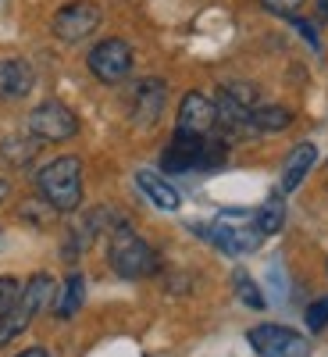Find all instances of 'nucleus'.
I'll return each instance as SVG.
<instances>
[{
  "label": "nucleus",
  "instance_id": "obj_19",
  "mask_svg": "<svg viewBox=\"0 0 328 357\" xmlns=\"http://www.w3.org/2000/svg\"><path fill=\"white\" fill-rule=\"evenodd\" d=\"M235 293H240V301L247 304V307H253V311H264V296H260V289L253 286V279L243 272V268H240V272H235Z\"/></svg>",
  "mask_w": 328,
  "mask_h": 357
},
{
  "label": "nucleus",
  "instance_id": "obj_25",
  "mask_svg": "<svg viewBox=\"0 0 328 357\" xmlns=\"http://www.w3.org/2000/svg\"><path fill=\"white\" fill-rule=\"evenodd\" d=\"M18 357H47V350H43V347H29V350H22Z\"/></svg>",
  "mask_w": 328,
  "mask_h": 357
},
{
  "label": "nucleus",
  "instance_id": "obj_11",
  "mask_svg": "<svg viewBox=\"0 0 328 357\" xmlns=\"http://www.w3.org/2000/svg\"><path fill=\"white\" fill-rule=\"evenodd\" d=\"M164 111V82L161 79H143L132 89V122L136 126H154Z\"/></svg>",
  "mask_w": 328,
  "mask_h": 357
},
{
  "label": "nucleus",
  "instance_id": "obj_2",
  "mask_svg": "<svg viewBox=\"0 0 328 357\" xmlns=\"http://www.w3.org/2000/svg\"><path fill=\"white\" fill-rule=\"evenodd\" d=\"M107 261L122 279H143L157 272V254L150 250V243L139 240L129 225H118L111 232V247H107Z\"/></svg>",
  "mask_w": 328,
  "mask_h": 357
},
{
  "label": "nucleus",
  "instance_id": "obj_4",
  "mask_svg": "<svg viewBox=\"0 0 328 357\" xmlns=\"http://www.w3.org/2000/svg\"><path fill=\"white\" fill-rule=\"evenodd\" d=\"M54 293H57V286H54L50 275H33V279H29L25 289H22L18 307H15L11 314L0 318V347L11 343L18 333H25V329H29V321H33V318L54 301Z\"/></svg>",
  "mask_w": 328,
  "mask_h": 357
},
{
  "label": "nucleus",
  "instance_id": "obj_27",
  "mask_svg": "<svg viewBox=\"0 0 328 357\" xmlns=\"http://www.w3.org/2000/svg\"><path fill=\"white\" fill-rule=\"evenodd\" d=\"M318 15L328 22V0H318Z\"/></svg>",
  "mask_w": 328,
  "mask_h": 357
},
{
  "label": "nucleus",
  "instance_id": "obj_22",
  "mask_svg": "<svg viewBox=\"0 0 328 357\" xmlns=\"http://www.w3.org/2000/svg\"><path fill=\"white\" fill-rule=\"evenodd\" d=\"M325 325H328V296H321V301H314L307 307V329L311 333H321Z\"/></svg>",
  "mask_w": 328,
  "mask_h": 357
},
{
  "label": "nucleus",
  "instance_id": "obj_18",
  "mask_svg": "<svg viewBox=\"0 0 328 357\" xmlns=\"http://www.w3.org/2000/svg\"><path fill=\"white\" fill-rule=\"evenodd\" d=\"M82 296H86V279L79 272H72L68 282H65V289H61V296H57V304H54V314L57 318H72L82 307Z\"/></svg>",
  "mask_w": 328,
  "mask_h": 357
},
{
  "label": "nucleus",
  "instance_id": "obj_23",
  "mask_svg": "<svg viewBox=\"0 0 328 357\" xmlns=\"http://www.w3.org/2000/svg\"><path fill=\"white\" fill-rule=\"evenodd\" d=\"M260 4L272 11V15H289V18H296V11L304 8V0H260Z\"/></svg>",
  "mask_w": 328,
  "mask_h": 357
},
{
  "label": "nucleus",
  "instance_id": "obj_16",
  "mask_svg": "<svg viewBox=\"0 0 328 357\" xmlns=\"http://www.w3.org/2000/svg\"><path fill=\"white\" fill-rule=\"evenodd\" d=\"M36 151H40L36 136L33 139H29V136H8L4 143H0V158H4L8 165H15V168H25L29 161L36 158Z\"/></svg>",
  "mask_w": 328,
  "mask_h": 357
},
{
  "label": "nucleus",
  "instance_id": "obj_8",
  "mask_svg": "<svg viewBox=\"0 0 328 357\" xmlns=\"http://www.w3.org/2000/svg\"><path fill=\"white\" fill-rule=\"evenodd\" d=\"M89 72H93L100 82H122L132 72V50L125 40H104L89 50Z\"/></svg>",
  "mask_w": 328,
  "mask_h": 357
},
{
  "label": "nucleus",
  "instance_id": "obj_20",
  "mask_svg": "<svg viewBox=\"0 0 328 357\" xmlns=\"http://www.w3.org/2000/svg\"><path fill=\"white\" fill-rule=\"evenodd\" d=\"M22 301V282L11 279V275H0V318L11 314Z\"/></svg>",
  "mask_w": 328,
  "mask_h": 357
},
{
  "label": "nucleus",
  "instance_id": "obj_5",
  "mask_svg": "<svg viewBox=\"0 0 328 357\" xmlns=\"http://www.w3.org/2000/svg\"><path fill=\"white\" fill-rule=\"evenodd\" d=\"M29 132L36 139H47V143H65L79 132V118L65 104L47 100V104L33 107V114H29Z\"/></svg>",
  "mask_w": 328,
  "mask_h": 357
},
{
  "label": "nucleus",
  "instance_id": "obj_14",
  "mask_svg": "<svg viewBox=\"0 0 328 357\" xmlns=\"http://www.w3.org/2000/svg\"><path fill=\"white\" fill-rule=\"evenodd\" d=\"M314 161H318V146L314 143H300L296 151L289 154V161H286V172H282V193H292L296 186L307 178V172L314 168Z\"/></svg>",
  "mask_w": 328,
  "mask_h": 357
},
{
  "label": "nucleus",
  "instance_id": "obj_26",
  "mask_svg": "<svg viewBox=\"0 0 328 357\" xmlns=\"http://www.w3.org/2000/svg\"><path fill=\"white\" fill-rule=\"evenodd\" d=\"M8 193H11V186H8V178H0V204L8 200Z\"/></svg>",
  "mask_w": 328,
  "mask_h": 357
},
{
  "label": "nucleus",
  "instance_id": "obj_10",
  "mask_svg": "<svg viewBox=\"0 0 328 357\" xmlns=\"http://www.w3.org/2000/svg\"><path fill=\"white\" fill-rule=\"evenodd\" d=\"M203 143H207V136L175 132V139L168 143V151H164V158H161L164 172H189V168H200V161H203Z\"/></svg>",
  "mask_w": 328,
  "mask_h": 357
},
{
  "label": "nucleus",
  "instance_id": "obj_12",
  "mask_svg": "<svg viewBox=\"0 0 328 357\" xmlns=\"http://www.w3.org/2000/svg\"><path fill=\"white\" fill-rule=\"evenodd\" d=\"M36 75H33V65L22 61V57H8L0 61V97L8 100H22L29 89H33Z\"/></svg>",
  "mask_w": 328,
  "mask_h": 357
},
{
  "label": "nucleus",
  "instance_id": "obj_9",
  "mask_svg": "<svg viewBox=\"0 0 328 357\" xmlns=\"http://www.w3.org/2000/svg\"><path fill=\"white\" fill-rule=\"evenodd\" d=\"M218 129V107L203 93H186L182 107H178V132L189 136H211Z\"/></svg>",
  "mask_w": 328,
  "mask_h": 357
},
{
  "label": "nucleus",
  "instance_id": "obj_1",
  "mask_svg": "<svg viewBox=\"0 0 328 357\" xmlns=\"http://www.w3.org/2000/svg\"><path fill=\"white\" fill-rule=\"evenodd\" d=\"M40 197L54 207L57 215H68L82 204V165L79 158H57L36 175Z\"/></svg>",
  "mask_w": 328,
  "mask_h": 357
},
{
  "label": "nucleus",
  "instance_id": "obj_24",
  "mask_svg": "<svg viewBox=\"0 0 328 357\" xmlns=\"http://www.w3.org/2000/svg\"><path fill=\"white\" fill-rule=\"evenodd\" d=\"M292 25L300 29V33H304V40H307L311 47H318V33H314V25H311V22H304V18H292Z\"/></svg>",
  "mask_w": 328,
  "mask_h": 357
},
{
  "label": "nucleus",
  "instance_id": "obj_17",
  "mask_svg": "<svg viewBox=\"0 0 328 357\" xmlns=\"http://www.w3.org/2000/svg\"><path fill=\"white\" fill-rule=\"evenodd\" d=\"M253 222H257L260 236H275V232L282 229V222H286V204H282V197H279V193H272V197H267V200L257 207Z\"/></svg>",
  "mask_w": 328,
  "mask_h": 357
},
{
  "label": "nucleus",
  "instance_id": "obj_28",
  "mask_svg": "<svg viewBox=\"0 0 328 357\" xmlns=\"http://www.w3.org/2000/svg\"><path fill=\"white\" fill-rule=\"evenodd\" d=\"M0 247H4V232H0Z\"/></svg>",
  "mask_w": 328,
  "mask_h": 357
},
{
  "label": "nucleus",
  "instance_id": "obj_15",
  "mask_svg": "<svg viewBox=\"0 0 328 357\" xmlns=\"http://www.w3.org/2000/svg\"><path fill=\"white\" fill-rule=\"evenodd\" d=\"M292 126V111L279 107V104H267V107H253L250 111V129L253 132H282Z\"/></svg>",
  "mask_w": 328,
  "mask_h": 357
},
{
  "label": "nucleus",
  "instance_id": "obj_3",
  "mask_svg": "<svg viewBox=\"0 0 328 357\" xmlns=\"http://www.w3.org/2000/svg\"><path fill=\"white\" fill-rule=\"evenodd\" d=\"M203 232H207V240H211L214 247H221L225 254H235V257L257 250L260 240H264L253 215H247V211H221L214 218V225L203 229Z\"/></svg>",
  "mask_w": 328,
  "mask_h": 357
},
{
  "label": "nucleus",
  "instance_id": "obj_13",
  "mask_svg": "<svg viewBox=\"0 0 328 357\" xmlns=\"http://www.w3.org/2000/svg\"><path fill=\"white\" fill-rule=\"evenodd\" d=\"M136 186L146 193V200H150L154 207H161V211H178V204H182V197H178V190L168 183V178H161L157 172H136Z\"/></svg>",
  "mask_w": 328,
  "mask_h": 357
},
{
  "label": "nucleus",
  "instance_id": "obj_21",
  "mask_svg": "<svg viewBox=\"0 0 328 357\" xmlns=\"http://www.w3.org/2000/svg\"><path fill=\"white\" fill-rule=\"evenodd\" d=\"M225 93L235 100V104H243V107H257V86H250V82H228L225 86Z\"/></svg>",
  "mask_w": 328,
  "mask_h": 357
},
{
  "label": "nucleus",
  "instance_id": "obj_7",
  "mask_svg": "<svg viewBox=\"0 0 328 357\" xmlns=\"http://www.w3.org/2000/svg\"><path fill=\"white\" fill-rule=\"evenodd\" d=\"M97 25H100V8L93 0H75V4H65L54 15V36L61 43H79L86 36H93Z\"/></svg>",
  "mask_w": 328,
  "mask_h": 357
},
{
  "label": "nucleus",
  "instance_id": "obj_6",
  "mask_svg": "<svg viewBox=\"0 0 328 357\" xmlns=\"http://www.w3.org/2000/svg\"><path fill=\"white\" fill-rule=\"evenodd\" d=\"M247 340L260 357H311V343L286 325H257L247 333Z\"/></svg>",
  "mask_w": 328,
  "mask_h": 357
}]
</instances>
